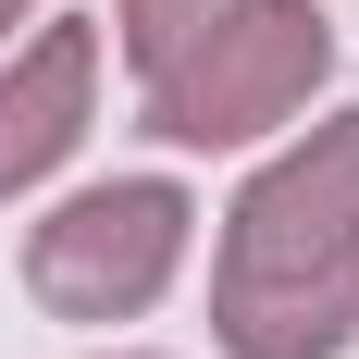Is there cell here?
<instances>
[{
  "label": "cell",
  "mask_w": 359,
  "mask_h": 359,
  "mask_svg": "<svg viewBox=\"0 0 359 359\" xmlns=\"http://www.w3.org/2000/svg\"><path fill=\"white\" fill-rule=\"evenodd\" d=\"M13 13H25V0H0V37H13Z\"/></svg>",
  "instance_id": "cell-6"
},
{
  "label": "cell",
  "mask_w": 359,
  "mask_h": 359,
  "mask_svg": "<svg viewBox=\"0 0 359 359\" xmlns=\"http://www.w3.org/2000/svg\"><path fill=\"white\" fill-rule=\"evenodd\" d=\"M87 87H100V25H50L13 50V74H0V198L37 186L87 137Z\"/></svg>",
  "instance_id": "cell-4"
},
{
  "label": "cell",
  "mask_w": 359,
  "mask_h": 359,
  "mask_svg": "<svg viewBox=\"0 0 359 359\" xmlns=\"http://www.w3.org/2000/svg\"><path fill=\"white\" fill-rule=\"evenodd\" d=\"M186 223L198 211H186V186H161V174L87 186V198H62V211L37 223L25 285H37V310H62V323H137L149 297L174 285Z\"/></svg>",
  "instance_id": "cell-3"
},
{
  "label": "cell",
  "mask_w": 359,
  "mask_h": 359,
  "mask_svg": "<svg viewBox=\"0 0 359 359\" xmlns=\"http://www.w3.org/2000/svg\"><path fill=\"white\" fill-rule=\"evenodd\" d=\"M211 323L236 359H334L359 323V111L310 124V137L248 174L236 223H223Z\"/></svg>",
  "instance_id": "cell-1"
},
{
  "label": "cell",
  "mask_w": 359,
  "mask_h": 359,
  "mask_svg": "<svg viewBox=\"0 0 359 359\" xmlns=\"http://www.w3.org/2000/svg\"><path fill=\"white\" fill-rule=\"evenodd\" d=\"M211 13H236V0H124V50H137V74H161Z\"/></svg>",
  "instance_id": "cell-5"
},
{
  "label": "cell",
  "mask_w": 359,
  "mask_h": 359,
  "mask_svg": "<svg viewBox=\"0 0 359 359\" xmlns=\"http://www.w3.org/2000/svg\"><path fill=\"white\" fill-rule=\"evenodd\" d=\"M323 74H334V13L323 0H236L149 74V137H174V149L273 137Z\"/></svg>",
  "instance_id": "cell-2"
}]
</instances>
